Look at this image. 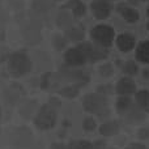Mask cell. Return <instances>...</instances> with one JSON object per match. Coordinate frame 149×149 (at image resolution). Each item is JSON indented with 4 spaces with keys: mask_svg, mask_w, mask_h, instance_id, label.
Returning a JSON list of instances; mask_svg holds the SVG:
<instances>
[{
    "mask_svg": "<svg viewBox=\"0 0 149 149\" xmlns=\"http://www.w3.org/2000/svg\"><path fill=\"white\" fill-rule=\"evenodd\" d=\"M94 45L90 42H79V45L71 47L64 52V63L67 67L79 68L90 62Z\"/></svg>",
    "mask_w": 149,
    "mask_h": 149,
    "instance_id": "1",
    "label": "cell"
},
{
    "mask_svg": "<svg viewBox=\"0 0 149 149\" xmlns=\"http://www.w3.org/2000/svg\"><path fill=\"white\" fill-rule=\"evenodd\" d=\"M7 67L10 76L18 79V77H22L30 72L33 68V63L25 51H16L9 54Z\"/></svg>",
    "mask_w": 149,
    "mask_h": 149,
    "instance_id": "2",
    "label": "cell"
},
{
    "mask_svg": "<svg viewBox=\"0 0 149 149\" xmlns=\"http://www.w3.org/2000/svg\"><path fill=\"white\" fill-rule=\"evenodd\" d=\"M58 120V107H55L51 103H45L37 110L34 114L33 123L37 128L46 131V130H51L55 127Z\"/></svg>",
    "mask_w": 149,
    "mask_h": 149,
    "instance_id": "3",
    "label": "cell"
},
{
    "mask_svg": "<svg viewBox=\"0 0 149 149\" xmlns=\"http://www.w3.org/2000/svg\"><path fill=\"white\" fill-rule=\"evenodd\" d=\"M82 109L89 114L105 116L106 114H109L107 98L100 93H89L82 98Z\"/></svg>",
    "mask_w": 149,
    "mask_h": 149,
    "instance_id": "4",
    "label": "cell"
},
{
    "mask_svg": "<svg viewBox=\"0 0 149 149\" xmlns=\"http://www.w3.org/2000/svg\"><path fill=\"white\" fill-rule=\"evenodd\" d=\"M90 37H92L93 42L95 43V46L109 49L114 43L116 36H115V30L110 25L101 24V25H95L90 30Z\"/></svg>",
    "mask_w": 149,
    "mask_h": 149,
    "instance_id": "5",
    "label": "cell"
},
{
    "mask_svg": "<svg viewBox=\"0 0 149 149\" xmlns=\"http://www.w3.org/2000/svg\"><path fill=\"white\" fill-rule=\"evenodd\" d=\"M114 9V5L109 0H93L90 4L92 15L97 20H106L111 15Z\"/></svg>",
    "mask_w": 149,
    "mask_h": 149,
    "instance_id": "6",
    "label": "cell"
},
{
    "mask_svg": "<svg viewBox=\"0 0 149 149\" xmlns=\"http://www.w3.org/2000/svg\"><path fill=\"white\" fill-rule=\"evenodd\" d=\"M136 90H137L136 82L130 76L122 77V79L116 82L115 88H114V92L118 93L119 95H131V94H135Z\"/></svg>",
    "mask_w": 149,
    "mask_h": 149,
    "instance_id": "7",
    "label": "cell"
},
{
    "mask_svg": "<svg viewBox=\"0 0 149 149\" xmlns=\"http://www.w3.org/2000/svg\"><path fill=\"white\" fill-rule=\"evenodd\" d=\"M115 43L119 51L130 52L136 47V38L130 33H122L118 37H115Z\"/></svg>",
    "mask_w": 149,
    "mask_h": 149,
    "instance_id": "8",
    "label": "cell"
},
{
    "mask_svg": "<svg viewBox=\"0 0 149 149\" xmlns=\"http://www.w3.org/2000/svg\"><path fill=\"white\" fill-rule=\"evenodd\" d=\"M116 10L119 12V15L123 17V20L128 24H135L139 21L140 18V13L135 9L134 7H130L126 3H122V4H118L116 7Z\"/></svg>",
    "mask_w": 149,
    "mask_h": 149,
    "instance_id": "9",
    "label": "cell"
},
{
    "mask_svg": "<svg viewBox=\"0 0 149 149\" xmlns=\"http://www.w3.org/2000/svg\"><path fill=\"white\" fill-rule=\"evenodd\" d=\"M22 34H24V39L26 42H30V38H33V45L41 41V28L33 21L24 25Z\"/></svg>",
    "mask_w": 149,
    "mask_h": 149,
    "instance_id": "10",
    "label": "cell"
},
{
    "mask_svg": "<svg viewBox=\"0 0 149 149\" xmlns=\"http://www.w3.org/2000/svg\"><path fill=\"white\" fill-rule=\"evenodd\" d=\"M63 74L65 79L73 80L77 82V85H84L89 81V77L84 73V71H81L80 68H72V67H65L63 70Z\"/></svg>",
    "mask_w": 149,
    "mask_h": 149,
    "instance_id": "11",
    "label": "cell"
},
{
    "mask_svg": "<svg viewBox=\"0 0 149 149\" xmlns=\"http://www.w3.org/2000/svg\"><path fill=\"white\" fill-rule=\"evenodd\" d=\"M123 116H124V119H126L127 123L136 124V123H141V122L145 120V118H147V113H144L143 110H140V109L136 106V103H135V105L131 106V109H130Z\"/></svg>",
    "mask_w": 149,
    "mask_h": 149,
    "instance_id": "12",
    "label": "cell"
},
{
    "mask_svg": "<svg viewBox=\"0 0 149 149\" xmlns=\"http://www.w3.org/2000/svg\"><path fill=\"white\" fill-rule=\"evenodd\" d=\"M63 9H70L72 12V16L80 18L84 17L86 15V5L82 0H68L64 5H63Z\"/></svg>",
    "mask_w": 149,
    "mask_h": 149,
    "instance_id": "13",
    "label": "cell"
},
{
    "mask_svg": "<svg viewBox=\"0 0 149 149\" xmlns=\"http://www.w3.org/2000/svg\"><path fill=\"white\" fill-rule=\"evenodd\" d=\"M135 58L143 64H149V41H143L135 47Z\"/></svg>",
    "mask_w": 149,
    "mask_h": 149,
    "instance_id": "14",
    "label": "cell"
},
{
    "mask_svg": "<svg viewBox=\"0 0 149 149\" xmlns=\"http://www.w3.org/2000/svg\"><path fill=\"white\" fill-rule=\"evenodd\" d=\"M120 130V123L118 120H107L100 126V134L105 137L115 136Z\"/></svg>",
    "mask_w": 149,
    "mask_h": 149,
    "instance_id": "15",
    "label": "cell"
},
{
    "mask_svg": "<svg viewBox=\"0 0 149 149\" xmlns=\"http://www.w3.org/2000/svg\"><path fill=\"white\" fill-rule=\"evenodd\" d=\"M135 103L136 106L143 110L144 113H149V90L147 89H141V90H136L135 93Z\"/></svg>",
    "mask_w": 149,
    "mask_h": 149,
    "instance_id": "16",
    "label": "cell"
},
{
    "mask_svg": "<svg viewBox=\"0 0 149 149\" xmlns=\"http://www.w3.org/2000/svg\"><path fill=\"white\" fill-rule=\"evenodd\" d=\"M132 105H134V103H132V100L130 98V95H119V98L116 100V103H115L116 113L123 116L124 114L131 109Z\"/></svg>",
    "mask_w": 149,
    "mask_h": 149,
    "instance_id": "17",
    "label": "cell"
},
{
    "mask_svg": "<svg viewBox=\"0 0 149 149\" xmlns=\"http://www.w3.org/2000/svg\"><path fill=\"white\" fill-rule=\"evenodd\" d=\"M85 37V31L79 26H71L65 30V38L71 42H82Z\"/></svg>",
    "mask_w": 149,
    "mask_h": 149,
    "instance_id": "18",
    "label": "cell"
},
{
    "mask_svg": "<svg viewBox=\"0 0 149 149\" xmlns=\"http://www.w3.org/2000/svg\"><path fill=\"white\" fill-rule=\"evenodd\" d=\"M56 24L59 28L65 29V30L72 26V16L68 13L67 9H62L59 12V15L56 17Z\"/></svg>",
    "mask_w": 149,
    "mask_h": 149,
    "instance_id": "19",
    "label": "cell"
},
{
    "mask_svg": "<svg viewBox=\"0 0 149 149\" xmlns=\"http://www.w3.org/2000/svg\"><path fill=\"white\" fill-rule=\"evenodd\" d=\"M80 93V86L79 85H68V86H64L59 90V94L64 98H76Z\"/></svg>",
    "mask_w": 149,
    "mask_h": 149,
    "instance_id": "20",
    "label": "cell"
},
{
    "mask_svg": "<svg viewBox=\"0 0 149 149\" xmlns=\"http://www.w3.org/2000/svg\"><path fill=\"white\" fill-rule=\"evenodd\" d=\"M51 43H52V47H54L55 50L60 51V50H64L65 47H67V45H68V39L65 38V36L55 34V36L52 37Z\"/></svg>",
    "mask_w": 149,
    "mask_h": 149,
    "instance_id": "21",
    "label": "cell"
},
{
    "mask_svg": "<svg viewBox=\"0 0 149 149\" xmlns=\"http://www.w3.org/2000/svg\"><path fill=\"white\" fill-rule=\"evenodd\" d=\"M67 149H94V144L88 140H73L70 143Z\"/></svg>",
    "mask_w": 149,
    "mask_h": 149,
    "instance_id": "22",
    "label": "cell"
},
{
    "mask_svg": "<svg viewBox=\"0 0 149 149\" xmlns=\"http://www.w3.org/2000/svg\"><path fill=\"white\" fill-rule=\"evenodd\" d=\"M123 72L126 73L127 76L132 77L139 73V65H137L136 62H134V60H127L123 65Z\"/></svg>",
    "mask_w": 149,
    "mask_h": 149,
    "instance_id": "23",
    "label": "cell"
},
{
    "mask_svg": "<svg viewBox=\"0 0 149 149\" xmlns=\"http://www.w3.org/2000/svg\"><path fill=\"white\" fill-rule=\"evenodd\" d=\"M98 73L102 77H111L114 74V65L111 63H105L98 68Z\"/></svg>",
    "mask_w": 149,
    "mask_h": 149,
    "instance_id": "24",
    "label": "cell"
},
{
    "mask_svg": "<svg viewBox=\"0 0 149 149\" xmlns=\"http://www.w3.org/2000/svg\"><path fill=\"white\" fill-rule=\"evenodd\" d=\"M82 128H84V131H86V132L94 131V130L97 128V122H95V119L92 118V116L85 118L84 120H82Z\"/></svg>",
    "mask_w": 149,
    "mask_h": 149,
    "instance_id": "25",
    "label": "cell"
},
{
    "mask_svg": "<svg viewBox=\"0 0 149 149\" xmlns=\"http://www.w3.org/2000/svg\"><path fill=\"white\" fill-rule=\"evenodd\" d=\"M33 8L37 9L38 12H45V10H47L50 8V3L47 0H34Z\"/></svg>",
    "mask_w": 149,
    "mask_h": 149,
    "instance_id": "26",
    "label": "cell"
},
{
    "mask_svg": "<svg viewBox=\"0 0 149 149\" xmlns=\"http://www.w3.org/2000/svg\"><path fill=\"white\" fill-rule=\"evenodd\" d=\"M97 93H100V94H102V95H107V94H111V93L114 92V88L111 86V85H109V84H105V85H100V86L97 88Z\"/></svg>",
    "mask_w": 149,
    "mask_h": 149,
    "instance_id": "27",
    "label": "cell"
},
{
    "mask_svg": "<svg viewBox=\"0 0 149 149\" xmlns=\"http://www.w3.org/2000/svg\"><path fill=\"white\" fill-rule=\"evenodd\" d=\"M137 137L140 140H149V127H143L137 131Z\"/></svg>",
    "mask_w": 149,
    "mask_h": 149,
    "instance_id": "28",
    "label": "cell"
},
{
    "mask_svg": "<svg viewBox=\"0 0 149 149\" xmlns=\"http://www.w3.org/2000/svg\"><path fill=\"white\" fill-rule=\"evenodd\" d=\"M124 149H148V148L144 144H141V143H132V144H130L128 147H126Z\"/></svg>",
    "mask_w": 149,
    "mask_h": 149,
    "instance_id": "29",
    "label": "cell"
},
{
    "mask_svg": "<svg viewBox=\"0 0 149 149\" xmlns=\"http://www.w3.org/2000/svg\"><path fill=\"white\" fill-rule=\"evenodd\" d=\"M51 149H67V145L62 144V143H54Z\"/></svg>",
    "mask_w": 149,
    "mask_h": 149,
    "instance_id": "30",
    "label": "cell"
},
{
    "mask_svg": "<svg viewBox=\"0 0 149 149\" xmlns=\"http://www.w3.org/2000/svg\"><path fill=\"white\" fill-rule=\"evenodd\" d=\"M4 39V31H3V29L0 28V41H3Z\"/></svg>",
    "mask_w": 149,
    "mask_h": 149,
    "instance_id": "31",
    "label": "cell"
},
{
    "mask_svg": "<svg viewBox=\"0 0 149 149\" xmlns=\"http://www.w3.org/2000/svg\"><path fill=\"white\" fill-rule=\"evenodd\" d=\"M130 3H131V5H136L137 3H139V0H128Z\"/></svg>",
    "mask_w": 149,
    "mask_h": 149,
    "instance_id": "32",
    "label": "cell"
},
{
    "mask_svg": "<svg viewBox=\"0 0 149 149\" xmlns=\"http://www.w3.org/2000/svg\"><path fill=\"white\" fill-rule=\"evenodd\" d=\"M147 16L149 17V5H148V8H147Z\"/></svg>",
    "mask_w": 149,
    "mask_h": 149,
    "instance_id": "33",
    "label": "cell"
},
{
    "mask_svg": "<svg viewBox=\"0 0 149 149\" xmlns=\"http://www.w3.org/2000/svg\"><path fill=\"white\" fill-rule=\"evenodd\" d=\"M1 115H3V113H1V107H0V120H1Z\"/></svg>",
    "mask_w": 149,
    "mask_h": 149,
    "instance_id": "34",
    "label": "cell"
},
{
    "mask_svg": "<svg viewBox=\"0 0 149 149\" xmlns=\"http://www.w3.org/2000/svg\"><path fill=\"white\" fill-rule=\"evenodd\" d=\"M147 29H148V30H149V22L147 24Z\"/></svg>",
    "mask_w": 149,
    "mask_h": 149,
    "instance_id": "35",
    "label": "cell"
},
{
    "mask_svg": "<svg viewBox=\"0 0 149 149\" xmlns=\"http://www.w3.org/2000/svg\"><path fill=\"white\" fill-rule=\"evenodd\" d=\"M109 1H118V0H109Z\"/></svg>",
    "mask_w": 149,
    "mask_h": 149,
    "instance_id": "36",
    "label": "cell"
},
{
    "mask_svg": "<svg viewBox=\"0 0 149 149\" xmlns=\"http://www.w3.org/2000/svg\"><path fill=\"white\" fill-rule=\"evenodd\" d=\"M141 1H149V0H141Z\"/></svg>",
    "mask_w": 149,
    "mask_h": 149,
    "instance_id": "37",
    "label": "cell"
},
{
    "mask_svg": "<svg viewBox=\"0 0 149 149\" xmlns=\"http://www.w3.org/2000/svg\"><path fill=\"white\" fill-rule=\"evenodd\" d=\"M106 149H115V148H106Z\"/></svg>",
    "mask_w": 149,
    "mask_h": 149,
    "instance_id": "38",
    "label": "cell"
},
{
    "mask_svg": "<svg viewBox=\"0 0 149 149\" xmlns=\"http://www.w3.org/2000/svg\"><path fill=\"white\" fill-rule=\"evenodd\" d=\"M55 1H59V0H55Z\"/></svg>",
    "mask_w": 149,
    "mask_h": 149,
    "instance_id": "39",
    "label": "cell"
}]
</instances>
